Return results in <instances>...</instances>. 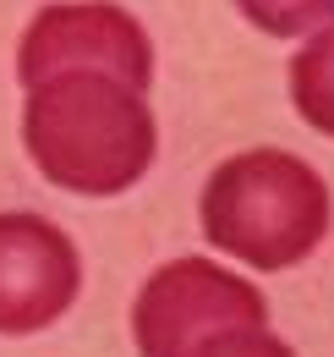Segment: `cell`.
<instances>
[{
	"instance_id": "cell-2",
	"label": "cell",
	"mask_w": 334,
	"mask_h": 357,
	"mask_svg": "<svg viewBox=\"0 0 334 357\" xmlns=\"http://www.w3.org/2000/svg\"><path fill=\"white\" fill-rule=\"evenodd\" d=\"M209 242L252 269H291L329 236V187L285 149H247L203 187Z\"/></svg>"
},
{
	"instance_id": "cell-1",
	"label": "cell",
	"mask_w": 334,
	"mask_h": 357,
	"mask_svg": "<svg viewBox=\"0 0 334 357\" xmlns=\"http://www.w3.org/2000/svg\"><path fill=\"white\" fill-rule=\"evenodd\" d=\"M22 143L44 176L83 198H116L154 165V110L143 89H126L99 72H61L28 83Z\"/></svg>"
},
{
	"instance_id": "cell-4",
	"label": "cell",
	"mask_w": 334,
	"mask_h": 357,
	"mask_svg": "<svg viewBox=\"0 0 334 357\" xmlns=\"http://www.w3.org/2000/svg\"><path fill=\"white\" fill-rule=\"evenodd\" d=\"M17 72H22V83H44L61 72H99V77H116L126 89H148L154 83V50H148L143 22L121 6H104V0L49 6L22 33Z\"/></svg>"
},
{
	"instance_id": "cell-8",
	"label": "cell",
	"mask_w": 334,
	"mask_h": 357,
	"mask_svg": "<svg viewBox=\"0 0 334 357\" xmlns=\"http://www.w3.org/2000/svg\"><path fill=\"white\" fill-rule=\"evenodd\" d=\"M192 357H296L280 335H269L263 324H236V330H219L209 335Z\"/></svg>"
},
{
	"instance_id": "cell-7",
	"label": "cell",
	"mask_w": 334,
	"mask_h": 357,
	"mask_svg": "<svg viewBox=\"0 0 334 357\" xmlns=\"http://www.w3.org/2000/svg\"><path fill=\"white\" fill-rule=\"evenodd\" d=\"M236 11L247 17L252 28L274 33V39L334 28V0H236Z\"/></svg>"
},
{
	"instance_id": "cell-5",
	"label": "cell",
	"mask_w": 334,
	"mask_h": 357,
	"mask_svg": "<svg viewBox=\"0 0 334 357\" xmlns=\"http://www.w3.org/2000/svg\"><path fill=\"white\" fill-rule=\"evenodd\" d=\"M83 291L77 242L44 215H0V335L49 330Z\"/></svg>"
},
{
	"instance_id": "cell-6",
	"label": "cell",
	"mask_w": 334,
	"mask_h": 357,
	"mask_svg": "<svg viewBox=\"0 0 334 357\" xmlns=\"http://www.w3.org/2000/svg\"><path fill=\"white\" fill-rule=\"evenodd\" d=\"M291 99L307 127L334 137V28H318L312 45L296 50L291 61Z\"/></svg>"
},
{
	"instance_id": "cell-3",
	"label": "cell",
	"mask_w": 334,
	"mask_h": 357,
	"mask_svg": "<svg viewBox=\"0 0 334 357\" xmlns=\"http://www.w3.org/2000/svg\"><path fill=\"white\" fill-rule=\"evenodd\" d=\"M236 324H269L263 291L209 259H175L137 291L132 335L143 357H192L209 335Z\"/></svg>"
}]
</instances>
